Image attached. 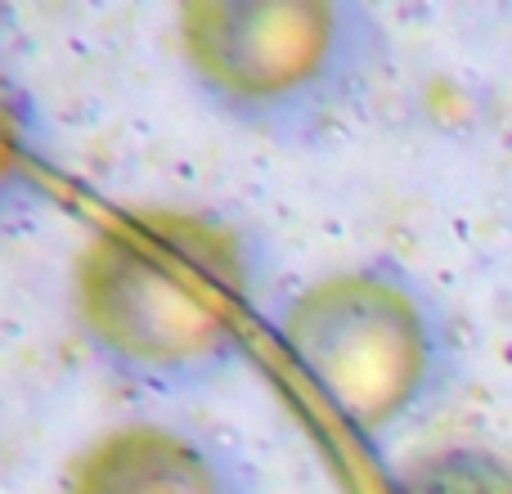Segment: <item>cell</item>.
Listing matches in <instances>:
<instances>
[{
    "mask_svg": "<svg viewBox=\"0 0 512 494\" xmlns=\"http://www.w3.org/2000/svg\"><path fill=\"white\" fill-rule=\"evenodd\" d=\"M274 261L243 216L149 203L117 212L72 265L68 306L86 351L126 387L185 396L225 382L270 342Z\"/></svg>",
    "mask_w": 512,
    "mask_h": 494,
    "instance_id": "cell-1",
    "label": "cell"
},
{
    "mask_svg": "<svg viewBox=\"0 0 512 494\" xmlns=\"http://www.w3.org/2000/svg\"><path fill=\"white\" fill-rule=\"evenodd\" d=\"M54 494H261L248 463L194 423L131 414L68 454Z\"/></svg>",
    "mask_w": 512,
    "mask_h": 494,
    "instance_id": "cell-4",
    "label": "cell"
},
{
    "mask_svg": "<svg viewBox=\"0 0 512 494\" xmlns=\"http://www.w3.org/2000/svg\"><path fill=\"white\" fill-rule=\"evenodd\" d=\"M265 346L324 427L364 450H391L418 432L463 373L445 301L382 252L337 261L283 292Z\"/></svg>",
    "mask_w": 512,
    "mask_h": 494,
    "instance_id": "cell-2",
    "label": "cell"
},
{
    "mask_svg": "<svg viewBox=\"0 0 512 494\" xmlns=\"http://www.w3.org/2000/svg\"><path fill=\"white\" fill-rule=\"evenodd\" d=\"M189 95L243 135L310 144L378 86L387 32L351 0H189L171 18Z\"/></svg>",
    "mask_w": 512,
    "mask_h": 494,
    "instance_id": "cell-3",
    "label": "cell"
}]
</instances>
